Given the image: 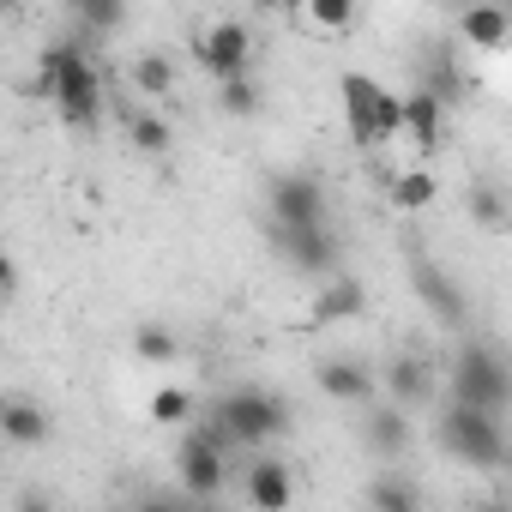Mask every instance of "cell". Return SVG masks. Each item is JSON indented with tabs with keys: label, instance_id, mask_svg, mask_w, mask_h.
Wrapping results in <instances>:
<instances>
[{
	"label": "cell",
	"instance_id": "5",
	"mask_svg": "<svg viewBox=\"0 0 512 512\" xmlns=\"http://www.w3.org/2000/svg\"><path fill=\"white\" fill-rule=\"evenodd\" d=\"M440 446H446L458 464H470V470H494V464L506 458L500 416L470 410V404H446V416H440Z\"/></svg>",
	"mask_w": 512,
	"mask_h": 512
},
{
	"label": "cell",
	"instance_id": "25",
	"mask_svg": "<svg viewBox=\"0 0 512 512\" xmlns=\"http://www.w3.org/2000/svg\"><path fill=\"white\" fill-rule=\"evenodd\" d=\"M73 19H79V31H115L121 25V7H115V0H79V7H73Z\"/></svg>",
	"mask_w": 512,
	"mask_h": 512
},
{
	"label": "cell",
	"instance_id": "11",
	"mask_svg": "<svg viewBox=\"0 0 512 512\" xmlns=\"http://www.w3.org/2000/svg\"><path fill=\"white\" fill-rule=\"evenodd\" d=\"M278 247H284V260H290L296 272H308V278H332V272H338V241H332V229L278 235Z\"/></svg>",
	"mask_w": 512,
	"mask_h": 512
},
{
	"label": "cell",
	"instance_id": "28",
	"mask_svg": "<svg viewBox=\"0 0 512 512\" xmlns=\"http://www.w3.org/2000/svg\"><path fill=\"white\" fill-rule=\"evenodd\" d=\"M133 350H139L145 362H169V356H175V332H169V326H139Z\"/></svg>",
	"mask_w": 512,
	"mask_h": 512
},
{
	"label": "cell",
	"instance_id": "20",
	"mask_svg": "<svg viewBox=\"0 0 512 512\" xmlns=\"http://www.w3.org/2000/svg\"><path fill=\"white\" fill-rule=\"evenodd\" d=\"M392 205L398 211H422V205H434V193H440V181H434V169H404V175H392Z\"/></svg>",
	"mask_w": 512,
	"mask_h": 512
},
{
	"label": "cell",
	"instance_id": "16",
	"mask_svg": "<svg viewBox=\"0 0 512 512\" xmlns=\"http://www.w3.org/2000/svg\"><path fill=\"white\" fill-rule=\"evenodd\" d=\"M362 446H368L374 458H398V452L410 446V422H404V410H398V404H374L368 422H362Z\"/></svg>",
	"mask_w": 512,
	"mask_h": 512
},
{
	"label": "cell",
	"instance_id": "14",
	"mask_svg": "<svg viewBox=\"0 0 512 512\" xmlns=\"http://www.w3.org/2000/svg\"><path fill=\"white\" fill-rule=\"evenodd\" d=\"M440 133H446V103H440L434 91H410V97H404V139H410L416 151H434Z\"/></svg>",
	"mask_w": 512,
	"mask_h": 512
},
{
	"label": "cell",
	"instance_id": "26",
	"mask_svg": "<svg viewBox=\"0 0 512 512\" xmlns=\"http://www.w3.org/2000/svg\"><path fill=\"white\" fill-rule=\"evenodd\" d=\"M133 145H139V151H169V121L151 115V109H139V115H133Z\"/></svg>",
	"mask_w": 512,
	"mask_h": 512
},
{
	"label": "cell",
	"instance_id": "32",
	"mask_svg": "<svg viewBox=\"0 0 512 512\" xmlns=\"http://www.w3.org/2000/svg\"><path fill=\"white\" fill-rule=\"evenodd\" d=\"M506 512H512V506H506Z\"/></svg>",
	"mask_w": 512,
	"mask_h": 512
},
{
	"label": "cell",
	"instance_id": "8",
	"mask_svg": "<svg viewBox=\"0 0 512 512\" xmlns=\"http://www.w3.org/2000/svg\"><path fill=\"white\" fill-rule=\"evenodd\" d=\"M223 452H229V446H223L211 428H193V434H181V446H175V470H181L187 494L211 500V494L223 488Z\"/></svg>",
	"mask_w": 512,
	"mask_h": 512
},
{
	"label": "cell",
	"instance_id": "10",
	"mask_svg": "<svg viewBox=\"0 0 512 512\" xmlns=\"http://www.w3.org/2000/svg\"><path fill=\"white\" fill-rule=\"evenodd\" d=\"M241 494H247L253 512H290V500H296V476H290L284 458H253L247 476H241Z\"/></svg>",
	"mask_w": 512,
	"mask_h": 512
},
{
	"label": "cell",
	"instance_id": "19",
	"mask_svg": "<svg viewBox=\"0 0 512 512\" xmlns=\"http://www.w3.org/2000/svg\"><path fill=\"white\" fill-rule=\"evenodd\" d=\"M0 428H7L13 446H43V440H49V410H37L31 398H7V410H0Z\"/></svg>",
	"mask_w": 512,
	"mask_h": 512
},
{
	"label": "cell",
	"instance_id": "13",
	"mask_svg": "<svg viewBox=\"0 0 512 512\" xmlns=\"http://www.w3.org/2000/svg\"><path fill=\"white\" fill-rule=\"evenodd\" d=\"M458 37H464L470 49H506V37H512V7H494V0L464 7V13H458Z\"/></svg>",
	"mask_w": 512,
	"mask_h": 512
},
{
	"label": "cell",
	"instance_id": "24",
	"mask_svg": "<svg viewBox=\"0 0 512 512\" xmlns=\"http://www.w3.org/2000/svg\"><path fill=\"white\" fill-rule=\"evenodd\" d=\"M187 416H193V392H187V386H163V392L151 398V422H157V428H181Z\"/></svg>",
	"mask_w": 512,
	"mask_h": 512
},
{
	"label": "cell",
	"instance_id": "7",
	"mask_svg": "<svg viewBox=\"0 0 512 512\" xmlns=\"http://www.w3.org/2000/svg\"><path fill=\"white\" fill-rule=\"evenodd\" d=\"M266 211L278 235H302V229H326V187L314 175H278L266 187Z\"/></svg>",
	"mask_w": 512,
	"mask_h": 512
},
{
	"label": "cell",
	"instance_id": "1",
	"mask_svg": "<svg viewBox=\"0 0 512 512\" xmlns=\"http://www.w3.org/2000/svg\"><path fill=\"white\" fill-rule=\"evenodd\" d=\"M37 91L61 109L67 127H97V115H103V79H97L85 43H49L37 61Z\"/></svg>",
	"mask_w": 512,
	"mask_h": 512
},
{
	"label": "cell",
	"instance_id": "23",
	"mask_svg": "<svg viewBox=\"0 0 512 512\" xmlns=\"http://www.w3.org/2000/svg\"><path fill=\"white\" fill-rule=\"evenodd\" d=\"M133 85H139L145 97H169V91H175V67H169V55H157V49L139 55V61H133Z\"/></svg>",
	"mask_w": 512,
	"mask_h": 512
},
{
	"label": "cell",
	"instance_id": "22",
	"mask_svg": "<svg viewBox=\"0 0 512 512\" xmlns=\"http://www.w3.org/2000/svg\"><path fill=\"white\" fill-rule=\"evenodd\" d=\"M470 223H482L488 235H500V229L512 223L506 193H500V187H488V181H476V187H470Z\"/></svg>",
	"mask_w": 512,
	"mask_h": 512
},
{
	"label": "cell",
	"instance_id": "6",
	"mask_svg": "<svg viewBox=\"0 0 512 512\" xmlns=\"http://www.w3.org/2000/svg\"><path fill=\"white\" fill-rule=\"evenodd\" d=\"M193 61H199L217 85H235V79H247V67H253V31H247L241 19H217V25L193 31Z\"/></svg>",
	"mask_w": 512,
	"mask_h": 512
},
{
	"label": "cell",
	"instance_id": "29",
	"mask_svg": "<svg viewBox=\"0 0 512 512\" xmlns=\"http://www.w3.org/2000/svg\"><path fill=\"white\" fill-rule=\"evenodd\" d=\"M19 512H61V506H55L49 494H25V500H19Z\"/></svg>",
	"mask_w": 512,
	"mask_h": 512
},
{
	"label": "cell",
	"instance_id": "12",
	"mask_svg": "<svg viewBox=\"0 0 512 512\" xmlns=\"http://www.w3.org/2000/svg\"><path fill=\"white\" fill-rule=\"evenodd\" d=\"M374 386H380V380H374L368 362H350V356H344V362H320V392H326L332 404H368Z\"/></svg>",
	"mask_w": 512,
	"mask_h": 512
},
{
	"label": "cell",
	"instance_id": "2",
	"mask_svg": "<svg viewBox=\"0 0 512 512\" xmlns=\"http://www.w3.org/2000/svg\"><path fill=\"white\" fill-rule=\"evenodd\" d=\"M446 386H452V404H470V410H488V416L512 410V362L494 344H464L452 356Z\"/></svg>",
	"mask_w": 512,
	"mask_h": 512
},
{
	"label": "cell",
	"instance_id": "15",
	"mask_svg": "<svg viewBox=\"0 0 512 512\" xmlns=\"http://www.w3.org/2000/svg\"><path fill=\"white\" fill-rule=\"evenodd\" d=\"M386 392H392V404L404 410V404H422V398H434V362L428 356H392V368H386Z\"/></svg>",
	"mask_w": 512,
	"mask_h": 512
},
{
	"label": "cell",
	"instance_id": "27",
	"mask_svg": "<svg viewBox=\"0 0 512 512\" xmlns=\"http://www.w3.org/2000/svg\"><path fill=\"white\" fill-rule=\"evenodd\" d=\"M217 109H223V115H253V109H260V91H253V79L217 85Z\"/></svg>",
	"mask_w": 512,
	"mask_h": 512
},
{
	"label": "cell",
	"instance_id": "17",
	"mask_svg": "<svg viewBox=\"0 0 512 512\" xmlns=\"http://www.w3.org/2000/svg\"><path fill=\"white\" fill-rule=\"evenodd\" d=\"M362 284L356 278H326L320 296H314V326H338V320H356L362 314Z\"/></svg>",
	"mask_w": 512,
	"mask_h": 512
},
{
	"label": "cell",
	"instance_id": "31",
	"mask_svg": "<svg viewBox=\"0 0 512 512\" xmlns=\"http://www.w3.org/2000/svg\"><path fill=\"white\" fill-rule=\"evenodd\" d=\"M205 512H217V506H205Z\"/></svg>",
	"mask_w": 512,
	"mask_h": 512
},
{
	"label": "cell",
	"instance_id": "21",
	"mask_svg": "<svg viewBox=\"0 0 512 512\" xmlns=\"http://www.w3.org/2000/svg\"><path fill=\"white\" fill-rule=\"evenodd\" d=\"M368 506H374V512H422V494H416V482H404V476H374V482H368Z\"/></svg>",
	"mask_w": 512,
	"mask_h": 512
},
{
	"label": "cell",
	"instance_id": "4",
	"mask_svg": "<svg viewBox=\"0 0 512 512\" xmlns=\"http://www.w3.org/2000/svg\"><path fill=\"white\" fill-rule=\"evenodd\" d=\"M217 428H223V440L229 446H266V440H278L284 428H290V404L284 398H272V392H229L223 404H217V416H211Z\"/></svg>",
	"mask_w": 512,
	"mask_h": 512
},
{
	"label": "cell",
	"instance_id": "9",
	"mask_svg": "<svg viewBox=\"0 0 512 512\" xmlns=\"http://www.w3.org/2000/svg\"><path fill=\"white\" fill-rule=\"evenodd\" d=\"M410 278H416V296H422V308L434 314V326H446V332H464V326H470V302H464V290H458L434 260H416Z\"/></svg>",
	"mask_w": 512,
	"mask_h": 512
},
{
	"label": "cell",
	"instance_id": "18",
	"mask_svg": "<svg viewBox=\"0 0 512 512\" xmlns=\"http://www.w3.org/2000/svg\"><path fill=\"white\" fill-rule=\"evenodd\" d=\"M290 19H296L302 31H314V37H344V31L356 25V7H350V0H302Z\"/></svg>",
	"mask_w": 512,
	"mask_h": 512
},
{
	"label": "cell",
	"instance_id": "30",
	"mask_svg": "<svg viewBox=\"0 0 512 512\" xmlns=\"http://www.w3.org/2000/svg\"><path fill=\"white\" fill-rule=\"evenodd\" d=\"M139 512H199V506H181V500H145Z\"/></svg>",
	"mask_w": 512,
	"mask_h": 512
},
{
	"label": "cell",
	"instance_id": "3",
	"mask_svg": "<svg viewBox=\"0 0 512 512\" xmlns=\"http://www.w3.org/2000/svg\"><path fill=\"white\" fill-rule=\"evenodd\" d=\"M338 91H344V109H350V133H356L362 145H392V139H404V97H392V91L374 85L368 73H344Z\"/></svg>",
	"mask_w": 512,
	"mask_h": 512
}]
</instances>
